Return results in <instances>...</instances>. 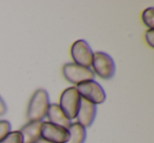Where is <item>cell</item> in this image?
<instances>
[{"label": "cell", "instance_id": "6da1fadb", "mask_svg": "<svg viewBox=\"0 0 154 143\" xmlns=\"http://www.w3.org/2000/svg\"><path fill=\"white\" fill-rule=\"evenodd\" d=\"M50 105L49 94L43 88H39L31 97L28 106V119L32 121H41L47 116Z\"/></svg>", "mask_w": 154, "mask_h": 143}, {"label": "cell", "instance_id": "7a4b0ae2", "mask_svg": "<svg viewBox=\"0 0 154 143\" xmlns=\"http://www.w3.org/2000/svg\"><path fill=\"white\" fill-rule=\"evenodd\" d=\"M80 96L74 86L68 88L60 96L59 107L69 120L75 119L80 105Z\"/></svg>", "mask_w": 154, "mask_h": 143}, {"label": "cell", "instance_id": "3957f363", "mask_svg": "<svg viewBox=\"0 0 154 143\" xmlns=\"http://www.w3.org/2000/svg\"><path fill=\"white\" fill-rule=\"evenodd\" d=\"M77 93L82 98L86 99L87 101L93 103L94 105L100 104L106 100V93L99 83L94 80L82 82L75 86Z\"/></svg>", "mask_w": 154, "mask_h": 143}, {"label": "cell", "instance_id": "277c9868", "mask_svg": "<svg viewBox=\"0 0 154 143\" xmlns=\"http://www.w3.org/2000/svg\"><path fill=\"white\" fill-rule=\"evenodd\" d=\"M95 74L103 79H111L115 73L114 61L107 53L96 52L93 54L92 64Z\"/></svg>", "mask_w": 154, "mask_h": 143}, {"label": "cell", "instance_id": "5b68a950", "mask_svg": "<svg viewBox=\"0 0 154 143\" xmlns=\"http://www.w3.org/2000/svg\"><path fill=\"white\" fill-rule=\"evenodd\" d=\"M62 74L69 82L76 85L88 80H94V73L90 67H85L76 63L64 64L62 67Z\"/></svg>", "mask_w": 154, "mask_h": 143}, {"label": "cell", "instance_id": "8992f818", "mask_svg": "<svg viewBox=\"0 0 154 143\" xmlns=\"http://www.w3.org/2000/svg\"><path fill=\"white\" fill-rule=\"evenodd\" d=\"M71 55L74 60V63L78 65L90 67V65L92 64L93 52L86 40L80 39L75 41L71 47Z\"/></svg>", "mask_w": 154, "mask_h": 143}, {"label": "cell", "instance_id": "52a82bcc", "mask_svg": "<svg viewBox=\"0 0 154 143\" xmlns=\"http://www.w3.org/2000/svg\"><path fill=\"white\" fill-rule=\"evenodd\" d=\"M41 138L53 143H66L69 138L68 130L51 122H42L40 127Z\"/></svg>", "mask_w": 154, "mask_h": 143}, {"label": "cell", "instance_id": "ba28073f", "mask_svg": "<svg viewBox=\"0 0 154 143\" xmlns=\"http://www.w3.org/2000/svg\"><path fill=\"white\" fill-rule=\"evenodd\" d=\"M82 98V97H80ZM96 115V105L87 101L86 99H80V105L77 113V123H79L85 128L91 126Z\"/></svg>", "mask_w": 154, "mask_h": 143}, {"label": "cell", "instance_id": "9c48e42d", "mask_svg": "<svg viewBox=\"0 0 154 143\" xmlns=\"http://www.w3.org/2000/svg\"><path fill=\"white\" fill-rule=\"evenodd\" d=\"M41 121H32L22 126L19 132L22 136L23 143H36L41 138Z\"/></svg>", "mask_w": 154, "mask_h": 143}, {"label": "cell", "instance_id": "30bf717a", "mask_svg": "<svg viewBox=\"0 0 154 143\" xmlns=\"http://www.w3.org/2000/svg\"><path fill=\"white\" fill-rule=\"evenodd\" d=\"M47 117L49 118V122L56 125H59L61 127H64L68 130L71 125V120H69L66 117V115L63 114V112L61 111V109L59 107V105L53 103V104L49 105L48 109Z\"/></svg>", "mask_w": 154, "mask_h": 143}, {"label": "cell", "instance_id": "8fae6325", "mask_svg": "<svg viewBox=\"0 0 154 143\" xmlns=\"http://www.w3.org/2000/svg\"><path fill=\"white\" fill-rule=\"evenodd\" d=\"M69 138L66 143H85L86 140V128L79 123H71L68 128Z\"/></svg>", "mask_w": 154, "mask_h": 143}, {"label": "cell", "instance_id": "7c38bea8", "mask_svg": "<svg viewBox=\"0 0 154 143\" xmlns=\"http://www.w3.org/2000/svg\"><path fill=\"white\" fill-rule=\"evenodd\" d=\"M0 143H23V140L19 130H15L10 132L5 138L0 140Z\"/></svg>", "mask_w": 154, "mask_h": 143}, {"label": "cell", "instance_id": "4fadbf2b", "mask_svg": "<svg viewBox=\"0 0 154 143\" xmlns=\"http://www.w3.org/2000/svg\"><path fill=\"white\" fill-rule=\"evenodd\" d=\"M154 9L153 7H148L145 11L143 12V15H141V18H143V21L145 23L146 26H148L149 28H153L154 26Z\"/></svg>", "mask_w": 154, "mask_h": 143}, {"label": "cell", "instance_id": "5bb4252c", "mask_svg": "<svg viewBox=\"0 0 154 143\" xmlns=\"http://www.w3.org/2000/svg\"><path fill=\"white\" fill-rule=\"evenodd\" d=\"M11 132V123L7 120H0V140Z\"/></svg>", "mask_w": 154, "mask_h": 143}, {"label": "cell", "instance_id": "9a60e30c", "mask_svg": "<svg viewBox=\"0 0 154 143\" xmlns=\"http://www.w3.org/2000/svg\"><path fill=\"white\" fill-rule=\"evenodd\" d=\"M146 41H147L148 44L150 45V47L153 49L154 47V30L153 28H149L148 32L146 33Z\"/></svg>", "mask_w": 154, "mask_h": 143}, {"label": "cell", "instance_id": "2e32d148", "mask_svg": "<svg viewBox=\"0 0 154 143\" xmlns=\"http://www.w3.org/2000/svg\"><path fill=\"white\" fill-rule=\"evenodd\" d=\"M7 113V105H5V101L2 100V98L0 97V116L5 115Z\"/></svg>", "mask_w": 154, "mask_h": 143}, {"label": "cell", "instance_id": "e0dca14e", "mask_svg": "<svg viewBox=\"0 0 154 143\" xmlns=\"http://www.w3.org/2000/svg\"><path fill=\"white\" fill-rule=\"evenodd\" d=\"M36 143H53V142H50V141H48V140H45V139H42V138H40L38 141H37Z\"/></svg>", "mask_w": 154, "mask_h": 143}]
</instances>
